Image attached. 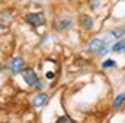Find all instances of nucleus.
Wrapping results in <instances>:
<instances>
[{
    "label": "nucleus",
    "mask_w": 125,
    "mask_h": 123,
    "mask_svg": "<svg viewBox=\"0 0 125 123\" xmlns=\"http://www.w3.org/2000/svg\"><path fill=\"white\" fill-rule=\"evenodd\" d=\"M74 26V18L70 13H58L54 16L52 22H51V28L52 31L57 33H62V32L70 31Z\"/></svg>",
    "instance_id": "f257e3e1"
},
{
    "label": "nucleus",
    "mask_w": 125,
    "mask_h": 123,
    "mask_svg": "<svg viewBox=\"0 0 125 123\" xmlns=\"http://www.w3.org/2000/svg\"><path fill=\"white\" fill-rule=\"evenodd\" d=\"M21 75H22V78H23L25 84H26L29 88L36 90V91H42V90H44L45 84L39 80V77H38L36 71H35L32 67H25V70H23V72H22Z\"/></svg>",
    "instance_id": "f03ea898"
},
{
    "label": "nucleus",
    "mask_w": 125,
    "mask_h": 123,
    "mask_svg": "<svg viewBox=\"0 0 125 123\" xmlns=\"http://www.w3.org/2000/svg\"><path fill=\"white\" fill-rule=\"evenodd\" d=\"M22 19H23V23L31 26V28H42L47 25V15L44 10L26 12Z\"/></svg>",
    "instance_id": "7ed1b4c3"
},
{
    "label": "nucleus",
    "mask_w": 125,
    "mask_h": 123,
    "mask_svg": "<svg viewBox=\"0 0 125 123\" xmlns=\"http://www.w3.org/2000/svg\"><path fill=\"white\" fill-rule=\"evenodd\" d=\"M25 58L21 55H15L12 58H9V61L6 62V70L9 71L10 75H19L23 72L25 70Z\"/></svg>",
    "instance_id": "20e7f679"
},
{
    "label": "nucleus",
    "mask_w": 125,
    "mask_h": 123,
    "mask_svg": "<svg viewBox=\"0 0 125 123\" xmlns=\"http://www.w3.org/2000/svg\"><path fill=\"white\" fill-rule=\"evenodd\" d=\"M77 25H79V28H80L83 32L89 33V32H92L94 29L96 20H94V18L92 16V15L83 12V13H80L79 18H77Z\"/></svg>",
    "instance_id": "39448f33"
},
{
    "label": "nucleus",
    "mask_w": 125,
    "mask_h": 123,
    "mask_svg": "<svg viewBox=\"0 0 125 123\" xmlns=\"http://www.w3.org/2000/svg\"><path fill=\"white\" fill-rule=\"evenodd\" d=\"M48 100H50V96H48L47 93L38 91L32 96L31 104H32V107H35V109H42L44 106H47Z\"/></svg>",
    "instance_id": "423d86ee"
},
{
    "label": "nucleus",
    "mask_w": 125,
    "mask_h": 123,
    "mask_svg": "<svg viewBox=\"0 0 125 123\" xmlns=\"http://www.w3.org/2000/svg\"><path fill=\"white\" fill-rule=\"evenodd\" d=\"M13 19H15V15L10 9H3L0 10V26L1 28H7L13 23Z\"/></svg>",
    "instance_id": "0eeeda50"
},
{
    "label": "nucleus",
    "mask_w": 125,
    "mask_h": 123,
    "mask_svg": "<svg viewBox=\"0 0 125 123\" xmlns=\"http://www.w3.org/2000/svg\"><path fill=\"white\" fill-rule=\"evenodd\" d=\"M103 44H105V42H103V38H102V36H93V38H90V39L87 41L84 49H86L87 52H94V54H96V51H97Z\"/></svg>",
    "instance_id": "6e6552de"
},
{
    "label": "nucleus",
    "mask_w": 125,
    "mask_h": 123,
    "mask_svg": "<svg viewBox=\"0 0 125 123\" xmlns=\"http://www.w3.org/2000/svg\"><path fill=\"white\" fill-rule=\"evenodd\" d=\"M109 33L112 35V38L115 39V41H118V39H121V38H124L125 36V25H118V26H115V28H112Z\"/></svg>",
    "instance_id": "1a4fd4ad"
},
{
    "label": "nucleus",
    "mask_w": 125,
    "mask_h": 123,
    "mask_svg": "<svg viewBox=\"0 0 125 123\" xmlns=\"http://www.w3.org/2000/svg\"><path fill=\"white\" fill-rule=\"evenodd\" d=\"M111 51L115 52V54H121V52H124L125 51V36L124 38H121V39H118V41H115V42L112 44Z\"/></svg>",
    "instance_id": "9d476101"
},
{
    "label": "nucleus",
    "mask_w": 125,
    "mask_h": 123,
    "mask_svg": "<svg viewBox=\"0 0 125 123\" xmlns=\"http://www.w3.org/2000/svg\"><path fill=\"white\" fill-rule=\"evenodd\" d=\"M125 104V91L119 93L115 98H114V103H112V107L114 109H119Z\"/></svg>",
    "instance_id": "9b49d317"
},
{
    "label": "nucleus",
    "mask_w": 125,
    "mask_h": 123,
    "mask_svg": "<svg viewBox=\"0 0 125 123\" xmlns=\"http://www.w3.org/2000/svg\"><path fill=\"white\" fill-rule=\"evenodd\" d=\"M103 6V1L102 0H87V7L90 12H97L100 10Z\"/></svg>",
    "instance_id": "f8f14e48"
},
{
    "label": "nucleus",
    "mask_w": 125,
    "mask_h": 123,
    "mask_svg": "<svg viewBox=\"0 0 125 123\" xmlns=\"http://www.w3.org/2000/svg\"><path fill=\"white\" fill-rule=\"evenodd\" d=\"M100 67L103 68V70H111V68H115L116 67V61L114 60V58H105L102 64H100Z\"/></svg>",
    "instance_id": "ddd939ff"
},
{
    "label": "nucleus",
    "mask_w": 125,
    "mask_h": 123,
    "mask_svg": "<svg viewBox=\"0 0 125 123\" xmlns=\"http://www.w3.org/2000/svg\"><path fill=\"white\" fill-rule=\"evenodd\" d=\"M111 46H112V45H109V44H103V45L96 51V55H97V57H106V55L111 52Z\"/></svg>",
    "instance_id": "4468645a"
},
{
    "label": "nucleus",
    "mask_w": 125,
    "mask_h": 123,
    "mask_svg": "<svg viewBox=\"0 0 125 123\" xmlns=\"http://www.w3.org/2000/svg\"><path fill=\"white\" fill-rule=\"evenodd\" d=\"M54 123H76V122H74V119H73L71 116H68V114H62V116H60Z\"/></svg>",
    "instance_id": "2eb2a0df"
},
{
    "label": "nucleus",
    "mask_w": 125,
    "mask_h": 123,
    "mask_svg": "<svg viewBox=\"0 0 125 123\" xmlns=\"http://www.w3.org/2000/svg\"><path fill=\"white\" fill-rule=\"evenodd\" d=\"M45 78H47L48 81H52V80L55 78V72H54V71H47V72H45Z\"/></svg>",
    "instance_id": "dca6fc26"
},
{
    "label": "nucleus",
    "mask_w": 125,
    "mask_h": 123,
    "mask_svg": "<svg viewBox=\"0 0 125 123\" xmlns=\"http://www.w3.org/2000/svg\"><path fill=\"white\" fill-rule=\"evenodd\" d=\"M1 71H3V62L0 61V74H1Z\"/></svg>",
    "instance_id": "f3484780"
},
{
    "label": "nucleus",
    "mask_w": 125,
    "mask_h": 123,
    "mask_svg": "<svg viewBox=\"0 0 125 123\" xmlns=\"http://www.w3.org/2000/svg\"><path fill=\"white\" fill-rule=\"evenodd\" d=\"M1 123H10V122H1Z\"/></svg>",
    "instance_id": "a211bd4d"
},
{
    "label": "nucleus",
    "mask_w": 125,
    "mask_h": 123,
    "mask_svg": "<svg viewBox=\"0 0 125 123\" xmlns=\"http://www.w3.org/2000/svg\"><path fill=\"white\" fill-rule=\"evenodd\" d=\"M124 52H125V51H124Z\"/></svg>",
    "instance_id": "6ab92c4d"
}]
</instances>
